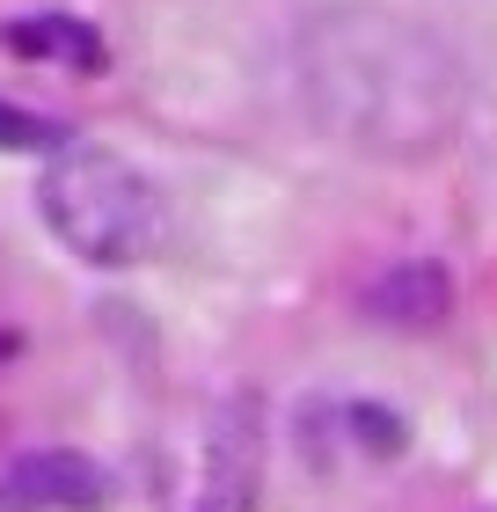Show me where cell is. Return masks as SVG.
Returning <instances> with one entry per match:
<instances>
[{
	"mask_svg": "<svg viewBox=\"0 0 497 512\" xmlns=\"http://www.w3.org/2000/svg\"><path fill=\"white\" fill-rule=\"evenodd\" d=\"M0 44H8L15 59L74 66V74H96V66H103V37H96V22L59 15V8H44V15H8V22H0Z\"/></svg>",
	"mask_w": 497,
	"mask_h": 512,
	"instance_id": "6",
	"label": "cell"
},
{
	"mask_svg": "<svg viewBox=\"0 0 497 512\" xmlns=\"http://www.w3.org/2000/svg\"><path fill=\"white\" fill-rule=\"evenodd\" d=\"M103 498H110V476L66 447L22 454L15 469H0V512H96Z\"/></svg>",
	"mask_w": 497,
	"mask_h": 512,
	"instance_id": "4",
	"label": "cell"
},
{
	"mask_svg": "<svg viewBox=\"0 0 497 512\" xmlns=\"http://www.w3.org/2000/svg\"><path fill=\"white\" fill-rule=\"evenodd\" d=\"M293 88L322 139L373 161H432L468 118L461 52L417 15L344 0L300 22Z\"/></svg>",
	"mask_w": 497,
	"mask_h": 512,
	"instance_id": "1",
	"label": "cell"
},
{
	"mask_svg": "<svg viewBox=\"0 0 497 512\" xmlns=\"http://www.w3.org/2000/svg\"><path fill=\"white\" fill-rule=\"evenodd\" d=\"M315 417H329V454H315V469H344V461H395L402 454V417L381 410V403H351V395H337V403H307Z\"/></svg>",
	"mask_w": 497,
	"mask_h": 512,
	"instance_id": "7",
	"label": "cell"
},
{
	"mask_svg": "<svg viewBox=\"0 0 497 512\" xmlns=\"http://www.w3.org/2000/svg\"><path fill=\"white\" fill-rule=\"evenodd\" d=\"M66 132L59 118H37V110H22V103H0V154H52L66 147Z\"/></svg>",
	"mask_w": 497,
	"mask_h": 512,
	"instance_id": "8",
	"label": "cell"
},
{
	"mask_svg": "<svg viewBox=\"0 0 497 512\" xmlns=\"http://www.w3.org/2000/svg\"><path fill=\"white\" fill-rule=\"evenodd\" d=\"M366 315L388 330H439L454 315V278L432 256H402V264L366 278Z\"/></svg>",
	"mask_w": 497,
	"mask_h": 512,
	"instance_id": "5",
	"label": "cell"
},
{
	"mask_svg": "<svg viewBox=\"0 0 497 512\" xmlns=\"http://www.w3.org/2000/svg\"><path fill=\"white\" fill-rule=\"evenodd\" d=\"M37 213L44 227L96 271H125V264H147L169 235V213H161V191L132 169L125 154L110 147H88V139H66L52 147L37 176Z\"/></svg>",
	"mask_w": 497,
	"mask_h": 512,
	"instance_id": "2",
	"label": "cell"
},
{
	"mask_svg": "<svg viewBox=\"0 0 497 512\" xmlns=\"http://www.w3.org/2000/svg\"><path fill=\"white\" fill-rule=\"evenodd\" d=\"M256 491H264V403L227 395L205 417V461H198L191 512H256Z\"/></svg>",
	"mask_w": 497,
	"mask_h": 512,
	"instance_id": "3",
	"label": "cell"
}]
</instances>
